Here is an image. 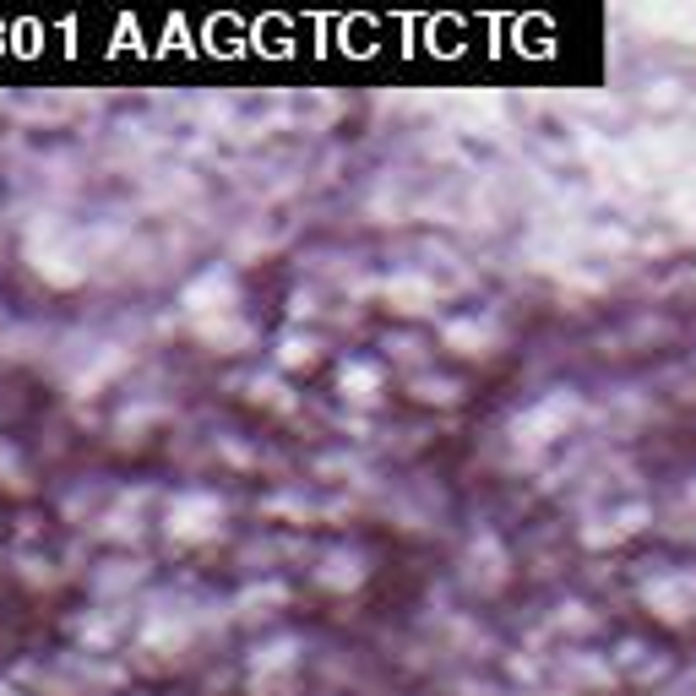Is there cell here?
Segmentation results:
<instances>
[{"label":"cell","mask_w":696,"mask_h":696,"mask_svg":"<svg viewBox=\"0 0 696 696\" xmlns=\"http://www.w3.org/2000/svg\"><path fill=\"white\" fill-rule=\"evenodd\" d=\"M310 359H316L310 338H283V365H310Z\"/></svg>","instance_id":"5bb4252c"},{"label":"cell","mask_w":696,"mask_h":696,"mask_svg":"<svg viewBox=\"0 0 696 696\" xmlns=\"http://www.w3.org/2000/svg\"><path fill=\"white\" fill-rule=\"evenodd\" d=\"M0 484H6V490H28V468H22L17 463V452H11V446L6 441H0Z\"/></svg>","instance_id":"7c38bea8"},{"label":"cell","mask_w":696,"mask_h":696,"mask_svg":"<svg viewBox=\"0 0 696 696\" xmlns=\"http://www.w3.org/2000/svg\"><path fill=\"white\" fill-rule=\"evenodd\" d=\"M414 392L419 397H425V403H457V387H452V381H414Z\"/></svg>","instance_id":"4fadbf2b"},{"label":"cell","mask_w":696,"mask_h":696,"mask_svg":"<svg viewBox=\"0 0 696 696\" xmlns=\"http://www.w3.org/2000/svg\"><path fill=\"white\" fill-rule=\"evenodd\" d=\"M185 305H191L196 316H202V310L229 316V310H234V278H229V272H207L202 283H191V289H185Z\"/></svg>","instance_id":"277c9868"},{"label":"cell","mask_w":696,"mask_h":696,"mask_svg":"<svg viewBox=\"0 0 696 696\" xmlns=\"http://www.w3.org/2000/svg\"><path fill=\"white\" fill-rule=\"evenodd\" d=\"M577 414V397H566V392H555V397H544L539 408H528V414L517 419V441H528V446H544V441H555V435L566 430V419Z\"/></svg>","instance_id":"7a4b0ae2"},{"label":"cell","mask_w":696,"mask_h":696,"mask_svg":"<svg viewBox=\"0 0 696 696\" xmlns=\"http://www.w3.org/2000/svg\"><path fill=\"white\" fill-rule=\"evenodd\" d=\"M376 387H381V376L370 365H343V392L354 397V403H370L376 397Z\"/></svg>","instance_id":"9c48e42d"},{"label":"cell","mask_w":696,"mask_h":696,"mask_svg":"<svg viewBox=\"0 0 696 696\" xmlns=\"http://www.w3.org/2000/svg\"><path fill=\"white\" fill-rule=\"evenodd\" d=\"M648 599H658V615H664V620H686L696 609V577L658 582V588H648Z\"/></svg>","instance_id":"5b68a950"},{"label":"cell","mask_w":696,"mask_h":696,"mask_svg":"<svg viewBox=\"0 0 696 696\" xmlns=\"http://www.w3.org/2000/svg\"><path fill=\"white\" fill-rule=\"evenodd\" d=\"M202 338L218 348H240V343H251V327L245 321H202Z\"/></svg>","instance_id":"30bf717a"},{"label":"cell","mask_w":696,"mask_h":696,"mask_svg":"<svg viewBox=\"0 0 696 696\" xmlns=\"http://www.w3.org/2000/svg\"><path fill=\"white\" fill-rule=\"evenodd\" d=\"M272 604H283V588H278V582H267V588H251V593H245V599H240V615H245V620L272 615Z\"/></svg>","instance_id":"8fae6325"},{"label":"cell","mask_w":696,"mask_h":696,"mask_svg":"<svg viewBox=\"0 0 696 696\" xmlns=\"http://www.w3.org/2000/svg\"><path fill=\"white\" fill-rule=\"evenodd\" d=\"M327 588H359L365 582V555H354V550H332L327 555V566L316 571Z\"/></svg>","instance_id":"8992f818"},{"label":"cell","mask_w":696,"mask_h":696,"mask_svg":"<svg viewBox=\"0 0 696 696\" xmlns=\"http://www.w3.org/2000/svg\"><path fill=\"white\" fill-rule=\"evenodd\" d=\"M223 528V506L213 501V495H174L169 501V539L174 544H207L218 539Z\"/></svg>","instance_id":"6da1fadb"},{"label":"cell","mask_w":696,"mask_h":696,"mask_svg":"<svg viewBox=\"0 0 696 696\" xmlns=\"http://www.w3.org/2000/svg\"><path fill=\"white\" fill-rule=\"evenodd\" d=\"M294 664H300V642L294 637L267 642V648H256V658H251V686L256 691H283L289 675H294Z\"/></svg>","instance_id":"3957f363"},{"label":"cell","mask_w":696,"mask_h":696,"mask_svg":"<svg viewBox=\"0 0 696 696\" xmlns=\"http://www.w3.org/2000/svg\"><path fill=\"white\" fill-rule=\"evenodd\" d=\"M0 696H22V691H11V686H0Z\"/></svg>","instance_id":"9a60e30c"},{"label":"cell","mask_w":696,"mask_h":696,"mask_svg":"<svg viewBox=\"0 0 696 696\" xmlns=\"http://www.w3.org/2000/svg\"><path fill=\"white\" fill-rule=\"evenodd\" d=\"M446 343H452L457 354H490L495 327L490 321H452V327H446Z\"/></svg>","instance_id":"52a82bcc"},{"label":"cell","mask_w":696,"mask_h":696,"mask_svg":"<svg viewBox=\"0 0 696 696\" xmlns=\"http://www.w3.org/2000/svg\"><path fill=\"white\" fill-rule=\"evenodd\" d=\"M387 294H392L397 310H425L435 300V289H430V283H419V278H392Z\"/></svg>","instance_id":"ba28073f"}]
</instances>
